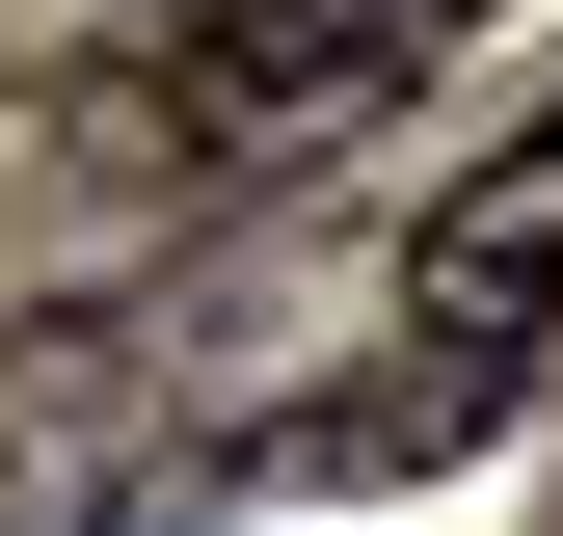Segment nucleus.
<instances>
[{"label":"nucleus","instance_id":"1","mask_svg":"<svg viewBox=\"0 0 563 536\" xmlns=\"http://www.w3.org/2000/svg\"><path fill=\"white\" fill-rule=\"evenodd\" d=\"M563 376V134H510L483 188H430V242H402V376L322 402V456H456L483 402Z\"/></svg>","mask_w":563,"mask_h":536},{"label":"nucleus","instance_id":"2","mask_svg":"<svg viewBox=\"0 0 563 536\" xmlns=\"http://www.w3.org/2000/svg\"><path fill=\"white\" fill-rule=\"evenodd\" d=\"M188 27H268V54H376V27H430V0H188Z\"/></svg>","mask_w":563,"mask_h":536}]
</instances>
